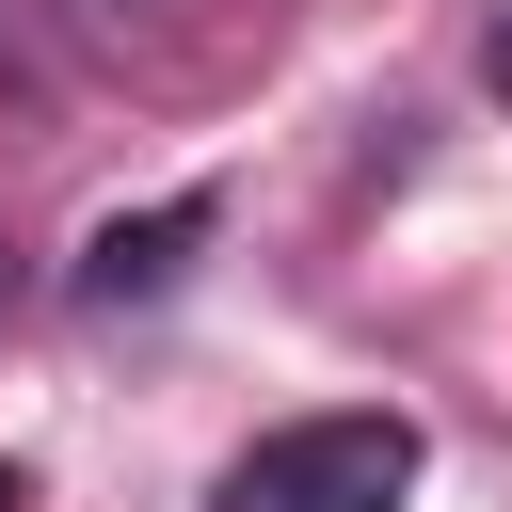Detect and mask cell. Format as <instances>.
<instances>
[{"label": "cell", "instance_id": "1", "mask_svg": "<svg viewBox=\"0 0 512 512\" xmlns=\"http://www.w3.org/2000/svg\"><path fill=\"white\" fill-rule=\"evenodd\" d=\"M400 496H416V416H384V400L288 416L208 480V512H400Z\"/></svg>", "mask_w": 512, "mask_h": 512}, {"label": "cell", "instance_id": "4", "mask_svg": "<svg viewBox=\"0 0 512 512\" xmlns=\"http://www.w3.org/2000/svg\"><path fill=\"white\" fill-rule=\"evenodd\" d=\"M0 512H16V464H0Z\"/></svg>", "mask_w": 512, "mask_h": 512}, {"label": "cell", "instance_id": "2", "mask_svg": "<svg viewBox=\"0 0 512 512\" xmlns=\"http://www.w3.org/2000/svg\"><path fill=\"white\" fill-rule=\"evenodd\" d=\"M208 240V192H160V208H128V224H96V256H80V288L96 304H128V288H176V256Z\"/></svg>", "mask_w": 512, "mask_h": 512}, {"label": "cell", "instance_id": "3", "mask_svg": "<svg viewBox=\"0 0 512 512\" xmlns=\"http://www.w3.org/2000/svg\"><path fill=\"white\" fill-rule=\"evenodd\" d=\"M480 64H496V96H512V16H496V48H480Z\"/></svg>", "mask_w": 512, "mask_h": 512}]
</instances>
